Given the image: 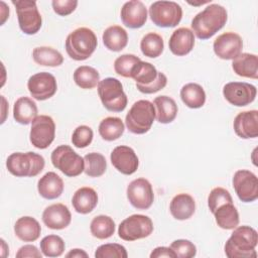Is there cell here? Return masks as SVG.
Instances as JSON below:
<instances>
[{"mask_svg":"<svg viewBox=\"0 0 258 258\" xmlns=\"http://www.w3.org/2000/svg\"><path fill=\"white\" fill-rule=\"evenodd\" d=\"M228 19L227 10L219 4H210L191 20V31L200 39H209L224 27Z\"/></svg>","mask_w":258,"mask_h":258,"instance_id":"6da1fadb","label":"cell"},{"mask_svg":"<svg viewBox=\"0 0 258 258\" xmlns=\"http://www.w3.org/2000/svg\"><path fill=\"white\" fill-rule=\"evenodd\" d=\"M258 234L250 226H237L225 244V254L229 258H256L255 250Z\"/></svg>","mask_w":258,"mask_h":258,"instance_id":"7a4b0ae2","label":"cell"},{"mask_svg":"<svg viewBox=\"0 0 258 258\" xmlns=\"http://www.w3.org/2000/svg\"><path fill=\"white\" fill-rule=\"evenodd\" d=\"M97 36L88 27H79L73 30L66 39V51L75 60L89 58L97 48Z\"/></svg>","mask_w":258,"mask_h":258,"instance_id":"3957f363","label":"cell"},{"mask_svg":"<svg viewBox=\"0 0 258 258\" xmlns=\"http://www.w3.org/2000/svg\"><path fill=\"white\" fill-rule=\"evenodd\" d=\"M131 78L135 81L137 89L143 94H154L162 90L167 84L166 76L147 61L140 60L133 69Z\"/></svg>","mask_w":258,"mask_h":258,"instance_id":"277c9868","label":"cell"},{"mask_svg":"<svg viewBox=\"0 0 258 258\" xmlns=\"http://www.w3.org/2000/svg\"><path fill=\"white\" fill-rule=\"evenodd\" d=\"M44 158L35 152H14L6 160L8 171L17 177H33L44 168Z\"/></svg>","mask_w":258,"mask_h":258,"instance_id":"5b68a950","label":"cell"},{"mask_svg":"<svg viewBox=\"0 0 258 258\" xmlns=\"http://www.w3.org/2000/svg\"><path fill=\"white\" fill-rule=\"evenodd\" d=\"M155 119L153 103L148 100H139L130 108L125 117L127 129L134 134H144L149 131Z\"/></svg>","mask_w":258,"mask_h":258,"instance_id":"8992f818","label":"cell"},{"mask_svg":"<svg viewBox=\"0 0 258 258\" xmlns=\"http://www.w3.org/2000/svg\"><path fill=\"white\" fill-rule=\"evenodd\" d=\"M98 94L103 106L111 112H122L127 106V96L118 79L106 78L98 84Z\"/></svg>","mask_w":258,"mask_h":258,"instance_id":"52a82bcc","label":"cell"},{"mask_svg":"<svg viewBox=\"0 0 258 258\" xmlns=\"http://www.w3.org/2000/svg\"><path fill=\"white\" fill-rule=\"evenodd\" d=\"M52 165L69 177L80 175L84 171V158L71 146L59 145L50 155Z\"/></svg>","mask_w":258,"mask_h":258,"instance_id":"ba28073f","label":"cell"},{"mask_svg":"<svg viewBox=\"0 0 258 258\" xmlns=\"http://www.w3.org/2000/svg\"><path fill=\"white\" fill-rule=\"evenodd\" d=\"M153 232V223L148 216L135 214L123 220L118 227V235L124 241H135L148 237Z\"/></svg>","mask_w":258,"mask_h":258,"instance_id":"9c48e42d","label":"cell"},{"mask_svg":"<svg viewBox=\"0 0 258 258\" xmlns=\"http://www.w3.org/2000/svg\"><path fill=\"white\" fill-rule=\"evenodd\" d=\"M149 16L159 27H175L182 18V8L173 1H155L149 7Z\"/></svg>","mask_w":258,"mask_h":258,"instance_id":"30bf717a","label":"cell"},{"mask_svg":"<svg viewBox=\"0 0 258 258\" xmlns=\"http://www.w3.org/2000/svg\"><path fill=\"white\" fill-rule=\"evenodd\" d=\"M11 2L15 6L21 31L28 35L37 33L41 27L42 18L36 2L30 0H12Z\"/></svg>","mask_w":258,"mask_h":258,"instance_id":"8fae6325","label":"cell"},{"mask_svg":"<svg viewBox=\"0 0 258 258\" xmlns=\"http://www.w3.org/2000/svg\"><path fill=\"white\" fill-rule=\"evenodd\" d=\"M54 136L55 124L50 116L39 115L32 121L29 138L35 148H47L54 140Z\"/></svg>","mask_w":258,"mask_h":258,"instance_id":"7c38bea8","label":"cell"},{"mask_svg":"<svg viewBox=\"0 0 258 258\" xmlns=\"http://www.w3.org/2000/svg\"><path fill=\"white\" fill-rule=\"evenodd\" d=\"M127 199L129 203L138 210L149 209L154 201L151 183L144 177L132 180L127 186Z\"/></svg>","mask_w":258,"mask_h":258,"instance_id":"4fadbf2b","label":"cell"},{"mask_svg":"<svg viewBox=\"0 0 258 258\" xmlns=\"http://www.w3.org/2000/svg\"><path fill=\"white\" fill-rule=\"evenodd\" d=\"M233 187L244 203H251L258 198V179L250 170H237L233 176Z\"/></svg>","mask_w":258,"mask_h":258,"instance_id":"5bb4252c","label":"cell"},{"mask_svg":"<svg viewBox=\"0 0 258 258\" xmlns=\"http://www.w3.org/2000/svg\"><path fill=\"white\" fill-rule=\"evenodd\" d=\"M257 94L255 86L245 82H230L223 88L225 99L234 106L244 107L252 103Z\"/></svg>","mask_w":258,"mask_h":258,"instance_id":"9a60e30c","label":"cell"},{"mask_svg":"<svg viewBox=\"0 0 258 258\" xmlns=\"http://www.w3.org/2000/svg\"><path fill=\"white\" fill-rule=\"evenodd\" d=\"M27 89L35 100L44 101L51 98L56 90L57 84L55 78L47 73L41 72L32 75L27 81Z\"/></svg>","mask_w":258,"mask_h":258,"instance_id":"2e32d148","label":"cell"},{"mask_svg":"<svg viewBox=\"0 0 258 258\" xmlns=\"http://www.w3.org/2000/svg\"><path fill=\"white\" fill-rule=\"evenodd\" d=\"M213 48L218 57L227 60L234 59L242 51L243 40L239 34L228 31L215 39Z\"/></svg>","mask_w":258,"mask_h":258,"instance_id":"e0dca14e","label":"cell"},{"mask_svg":"<svg viewBox=\"0 0 258 258\" xmlns=\"http://www.w3.org/2000/svg\"><path fill=\"white\" fill-rule=\"evenodd\" d=\"M111 163L122 174H133L139 165V159L135 151L126 145H120L113 149L110 155Z\"/></svg>","mask_w":258,"mask_h":258,"instance_id":"ac0fdd59","label":"cell"},{"mask_svg":"<svg viewBox=\"0 0 258 258\" xmlns=\"http://www.w3.org/2000/svg\"><path fill=\"white\" fill-rule=\"evenodd\" d=\"M120 17L126 27L132 29L140 28L147 20V8L141 1H128L122 6Z\"/></svg>","mask_w":258,"mask_h":258,"instance_id":"d6986e66","label":"cell"},{"mask_svg":"<svg viewBox=\"0 0 258 258\" xmlns=\"http://www.w3.org/2000/svg\"><path fill=\"white\" fill-rule=\"evenodd\" d=\"M72 221V215L69 208L63 204H53L46 207L42 213V222L52 230H61L67 228Z\"/></svg>","mask_w":258,"mask_h":258,"instance_id":"ffe728a7","label":"cell"},{"mask_svg":"<svg viewBox=\"0 0 258 258\" xmlns=\"http://www.w3.org/2000/svg\"><path fill=\"white\" fill-rule=\"evenodd\" d=\"M235 133L243 138H256L258 136V111L250 110L240 112L233 123Z\"/></svg>","mask_w":258,"mask_h":258,"instance_id":"44dd1931","label":"cell"},{"mask_svg":"<svg viewBox=\"0 0 258 258\" xmlns=\"http://www.w3.org/2000/svg\"><path fill=\"white\" fill-rule=\"evenodd\" d=\"M195 45V34L186 27H179L174 30L168 40L170 51L177 56H182L191 51Z\"/></svg>","mask_w":258,"mask_h":258,"instance_id":"7402d4cb","label":"cell"},{"mask_svg":"<svg viewBox=\"0 0 258 258\" xmlns=\"http://www.w3.org/2000/svg\"><path fill=\"white\" fill-rule=\"evenodd\" d=\"M37 190L39 195L46 200L57 199L63 191V181L55 172L48 171L39 178Z\"/></svg>","mask_w":258,"mask_h":258,"instance_id":"603a6c76","label":"cell"},{"mask_svg":"<svg viewBox=\"0 0 258 258\" xmlns=\"http://www.w3.org/2000/svg\"><path fill=\"white\" fill-rule=\"evenodd\" d=\"M171 216L179 221L189 219L196 211V202L188 194H177L173 197L169 205Z\"/></svg>","mask_w":258,"mask_h":258,"instance_id":"cb8c5ba5","label":"cell"},{"mask_svg":"<svg viewBox=\"0 0 258 258\" xmlns=\"http://www.w3.org/2000/svg\"><path fill=\"white\" fill-rule=\"evenodd\" d=\"M72 204L77 213L83 215L89 214L98 204V195L94 188L83 186L75 191Z\"/></svg>","mask_w":258,"mask_h":258,"instance_id":"d4e9b609","label":"cell"},{"mask_svg":"<svg viewBox=\"0 0 258 258\" xmlns=\"http://www.w3.org/2000/svg\"><path fill=\"white\" fill-rule=\"evenodd\" d=\"M232 69L240 77L256 80L258 78V56L248 52L240 53L233 59Z\"/></svg>","mask_w":258,"mask_h":258,"instance_id":"484cf974","label":"cell"},{"mask_svg":"<svg viewBox=\"0 0 258 258\" xmlns=\"http://www.w3.org/2000/svg\"><path fill=\"white\" fill-rule=\"evenodd\" d=\"M14 233L16 237L23 242H34L40 236L41 227L34 218L25 216L16 221Z\"/></svg>","mask_w":258,"mask_h":258,"instance_id":"4316f807","label":"cell"},{"mask_svg":"<svg viewBox=\"0 0 258 258\" xmlns=\"http://www.w3.org/2000/svg\"><path fill=\"white\" fill-rule=\"evenodd\" d=\"M37 106L35 102L28 97L18 98L13 106V118L22 125H28L37 117Z\"/></svg>","mask_w":258,"mask_h":258,"instance_id":"83f0119b","label":"cell"},{"mask_svg":"<svg viewBox=\"0 0 258 258\" xmlns=\"http://www.w3.org/2000/svg\"><path fill=\"white\" fill-rule=\"evenodd\" d=\"M155 117L159 123H171L177 115V105L175 101L168 96H158L153 101Z\"/></svg>","mask_w":258,"mask_h":258,"instance_id":"f1b7e54d","label":"cell"},{"mask_svg":"<svg viewBox=\"0 0 258 258\" xmlns=\"http://www.w3.org/2000/svg\"><path fill=\"white\" fill-rule=\"evenodd\" d=\"M212 214L217 225L224 230H233L239 225V213L233 202L219 206Z\"/></svg>","mask_w":258,"mask_h":258,"instance_id":"f546056e","label":"cell"},{"mask_svg":"<svg viewBox=\"0 0 258 258\" xmlns=\"http://www.w3.org/2000/svg\"><path fill=\"white\" fill-rule=\"evenodd\" d=\"M102 39L106 48L111 51H120L128 43V33L120 25H112L105 29Z\"/></svg>","mask_w":258,"mask_h":258,"instance_id":"4dcf8cb0","label":"cell"},{"mask_svg":"<svg viewBox=\"0 0 258 258\" xmlns=\"http://www.w3.org/2000/svg\"><path fill=\"white\" fill-rule=\"evenodd\" d=\"M180 98L188 108L198 109L205 105L206 93L201 85L188 83L180 89Z\"/></svg>","mask_w":258,"mask_h":258,"instance_id":"1f68e13d","label":"cell"},{"mask_svg":"<svg viewBox=\"0 0 258 258\" xmlns=\"http://www.w3.org/2000/svg\"><path fill=\"white\" fill-rule=\"evenodd\" d=\"M33 60L44 67H58L63 62L61 53L50 46H37L32 51Z\"/></svg>","mask_w":258,"mask_h":258,"instance_id":"d6a6232c","label":"cell"},{"mask_svg":"<svg viewBox=\"0 0 258 258\" xmlns=\"http://www.w3.org/2000/svg\"><path fill=\"white\" fill-rule=\"evenodd\" d=\"M125 126L119 117H106L100 122L99 134L106 141H114L124 133Z\"/></svg>","mask_w":258,"mask_h":258,"instance_id":"836d02e7","label":"cell"},{"mask_svg":"<svg viewBox=\"0 0 258 258\" xmlns=\"http://www.w3.org/2000/svg\"><path fill=\"white\" fill-rule=\"evenodd\" d=\"M115 222L109 216L99 215L95 217L90 225L91 234L97 239H108L115 233Z\"/></svg>","mask_w":258,"mask_h":258,"instance_id":"e575fe53","label":"cell"},{"mask_svg":"<svg viewBox=\"0 0 258 258\" xmlns=\"http://www.w3.org/2000/svg\"><path fill=\"white\" fill-rule=\"evenodd\" d=\"M74 81L81 89L90 90L95 88L100 82L98 71L89 66H81L74 72Z\"/></svg>","mask_w":258,"mask_h":258,"instance_id":"d590c367","label":"cell"},{"mask_svg":"<svg viewBox=\"0 0 258 258\" xmlns=\"http://www.w3.org/2000/svg\"><path fill=\"white\" fill-rule=\"evenodd\" d=\"M140 48L145 56L155 58L163 51V38L156 32H148L142 37L140 41Z\"/></svg>","mask_w":258,"mask_h":258,"instance_id":"8d00e7d4","label":"cell"},{"mask_svg":"<svg viewBox=\"0 0 258 258\" xmlns=\"http://www.w3.org/2000/svg\"><path fill=\"white\" fill-rule=\"evenodd\" d=\"M84 172L90 177H99L107 169V161L103 154L91 152L84 156Z\"/></svg>","mask_w":258,"mask_h":258,"instance_id":"74e56055","label":"cell"},{"mask_svg":"<svg viewBox=\"0 0 258 258\" xmlns=\"http://www.w3.org/2000/svg\"><path fill=\"white\" fill-rule=\"evenodd\" d=\"M63 240L57 235H47L40 241V250L46 257H58L64 251Z\"/></svg>","mask_w":258,"mask_h":258,"instance_id":"f35d334b","label":"cell"},{"mask_svg":"<svg viewBox=\"0 0 258 258\" xmlns=\"http://www.w3.org/2000/svg\"><path fill=\"white\" fill-rule=\"evenodd\" d=\"M141 59L131 53H126L118 56L114 61V70L116 74L124 78H131L132 71L134 67L140 61Z\"/></svg>","mask_w":258,"mask_h":258,"instance_id":"ab89813d","label":"cell"},{"mask_svg":"<svg viewBox=\"0 0 258 258\" xmlns=\"http://www.w3.org/2000/svg\"><path fill=\"white\" fill-rule=\"evenodd\" d=\"M96 258H127L126 248L121 244L108 243L101 245L95 251Z\"/></svg>","mask_w":258,"mask_h":258,"instance_id":"60d3db41","label":"cell"},{"mask_svg":"<svg viewBox=\"0 0 258 258\" xmlns=\"http://www.w3.org/2000/svg\"><path fill=\"white\" fill-rule=\"evenodd\" d=\"M93 137L94 133L91 127L87 125H80L73 132L72 143L78 148H85L91 144Z\"/></svg>","mask_w":258,"mask_h":258,"instance_id":"b9f144b4","label":"cell"},{"mask_svg":"<svg viewBox=\"0 0 258 258\" xmlns=\"http://www.w3.org/2000/svg\"><path fill=\"white\" fill-rule=\"evenodd\" d=\"M170 249L174 252L175 256L179 258H191L197 254L196 245L185 239L174 240L170 244Z\"/></svg>","mask_w":258,"mask_h":258,"instance_id":"7bdbcfd3","label":"cell"},{"mask_svg":"<svg viewBox=\"0 0 258 258\" xmlns=\"http://www.w3.org/2000/svg\"><path fill=\"white\" fill-rule=\"evenodd\" d=\"M233 202V199L229 192L224 187H215L211 190L208 197V206L210 211L213 213L219 206Z\"/></svg>","mask_w":258,"mask_h":258,"instance_id":"ee69618b","label":"cell"},{"mask_svg":"<svg viewBox=\"0 0 258 258\" xmlns=\"http://www.w3.org/2000/svg\"><path fill=\"white\" fill-rule=\"evenodd\" d=\"M53 11L60 15V16H67L75 11L78 5L77 0H53L51 2Z\"/></svg>","mask_w":258,"mask_h":258,"instance_id":"f6af8a7d","label":"cell"},{"mask_svg":"<svg viewBox=\"0 0 258 258\" xmlns=\"http://www.w3.org/2000/svg\"><path fill=\"white\" fill-rule=\"evenodd\" d=\"M41 252L34 245H24L20 247L16 253L17 258H41Z\"/></svg>","mask_w":258,"mask_h":258,"instance_id":"bcb514c9","label":"cell"},{"mask_svg":"<svg viewBox=\"0 0 258 258\" xmlns=\"http://www.w3.org/2000/svg\"><path fill=\"white\" fill-rule=\"evenodd\" d=\"M160 257H170V258H175L174 252L170 249V247H156L151 253H150V258H160Z\"/></svg>","mask_w":258,"mask_h":258,"instance_id":"7dc6e473","label":"cell"},{"mask_svg":"<svg viewBox=\"0 0 258 258\" xmlns=\"http://www.w3.org/2000/svg\"><path fill=\"white\" fill-rule=\"evenodd\" d=\"M66 257H68V258H82V257H84V258H87L88 257V254L84 251V250H82V249H72L67 255H66Z\"/></svg>","mask_w":258,"mask_h":258,"instance_id":"c3c4849f","label":"cell"}]
</instances>
